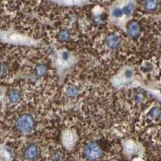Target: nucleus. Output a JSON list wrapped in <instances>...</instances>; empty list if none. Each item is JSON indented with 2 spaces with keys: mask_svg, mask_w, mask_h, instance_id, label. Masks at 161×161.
Listing matches in <instances>:
<instances>
[{
  "mask_svg": "<svg viewBox=\"0 0 161 161\" xmlns=\"http://www.w3.org/2000/svg\"><path fill=\"white\" fill-rule=\"evenodd\" d=\"M76 142L75 133L70 130L66 131L63 136V142L64 146L68 149L72 148Z\"/></svg>",
  "mask_w": 161,
  "mask_h": 161,
  "instance_id": "obj_4",
  "label": "nucleus"
},
{
  "mask_svg": "<svg viewBox=\"0 0 161 161\" xmlns=\"http://www.w3.org/2000/svg\"><path fill=\"white\" fill-rule=\"evenodd\" d=\"M35 123L33 117L28 114L19 117L16 121L15 126L20 133L28 134L31 133L34 128Z\"/></svg>",
  "mask_w": 161,
  "mask_h": 161,
  "instance_id": "obj_1",
  "label": "nucleus"
},
{
  "mask_svg": "<svg viewBox=\"0 0 161 161\" xmlns=\"http://www.w3.org/2000/svg\"><path fill=\"white\" fill-rule=\"evenodd\" d=\"M46 72V68L44 66H39L37 68V73L39 76H42Z\"/></svg>",
  "mask_w": 161,
  "mask_h": 161,
  "instance_id": "obj_13",
  "label": "nucleus"
},
{
  "mask_svg": "<svg viewBox=\"0 0 161 161\" xmlns=\"http://www.w3.org/2000/svg\"><path fill=\"white\" fill-rule=\"evenodd\" d=\"M131 10H132L131 6L130 5H128L124 8L123 12L126 15H129L130 14L131 12Z\"/></svg>",
  "mask_w": 161,
  "mask_h": 161,
  "instance_id": "obj_15",
  "label": "nucleus"
},
{
  "mask_svg": "<svg viewBox=\"0 0 161 161\" xmlns=\"http://www.w3.org/2000/svg\"><path fill=\"white\" fill-rule=\"evenodd\" d=\"M77 93V90L76 88L74 87H70L69 88L67 91V94L68 96L70 97H74L76 95Z\"/></svg>",
  "mask_w": 161,
  "mask_h": 161,
  "instance_id": "obj_12",
  "label": "nucleus"
},
{
  "mask_svg": "<svg viewBox=\"0 0 161 161\" xmlns=\"http://www.w3.org/2000/svg\"><path fill=\"white\" fill-rule=\"evenodd\" d=\"M132 76V73L130 71L127 70L125 72V76L127 78H130Z\"/></svg>",
  "mask_w": 161,
  "mask_h": 161,
  "instance_id": "obj_16",
  "label": "nucleus"
},
{
  "mask_svg": "<svg viewBox=\"0 0 161 161\" xmlns=\"http://www.w3.org/2000/svg\"><path fill=\"white\" fill-rule=\"evenodd\" d=\"M24 157L28 160H33L36 158L38 155V149L36 146L31 145L28 146L24 151Z\"/></svg>",
  "mask_w": 161,
  "mask_h": 161,
  "instance_id": "obj_5",
  "label": "nucleus"
},
{
  "mask_svg": "<svg viewBox=\"0 0 161 161\" xmlns=\"http://www.w3.org/2000/svg\"><path fill=\"white\" fill-rule=\"evenodd\" d=\"M85 155L88 160H96L101 157L102 152L96 144L90 143L85 149Z\"/></svg>",
  "mask_w": 161,
  "mask_h": 161,
  "instance_id": "obj_2",
  "label": "nucleus"
},
{
  "mask_svg": "<svg viewBox=\"0 0 161 161\" xmlns=\"http://www.w3.org/2000/svg\"><path fill=\"white\" fill-rule=\"evenodd\" d=\"M56 1H62V0H56Z\"/></svg>",
  "mask_w": 161,
  "mask_h": 161,
  "instance_id": "obj_17",
  "label": "nucleus"
},
{
  "mask_svg": "<svg viewBox=\"0 0 161 161\" xmlns=\"http://www.w3.org/2000/svg\"><path fill=\"white\" fill-rule=\"evenodd\" d=\"M20 98L19 94L16 91L12 92L9 95V99L12 102H16L19 100Z\"/></svg>",
  "mask_w": 161,
  "mask_h": 161,
  "instance_id": "obj_10",
  "label": "nucleus"
},
{
  "mask_svg": "<svg viewBox=\"0 0 161 161\" xmlns=\"http://www.w3.org/2000/svg\"><path fill=\"white\" fill-rule=\"evenodd\" d=\"M12 158V155L10 151L6 147L0 146V159L3 160H10Z\"/></svg>",
  "mask_w": 161,
  "mask_h": 161,
  "instance_id": "obj_7",
  "label": "nucleus"
},
{
  "mask_svg": "<svg viewBox=\"0 0 161 161\" xmlns=\"http://www.w3.org/2000/svg\"><path fill=\"white\" fill-rule=\"evenodd\" d=\"M129 33L133 37L137 36L140 33V28L138 24L136 22L131 23L128 27Z\"/></svg>",
  "mask_w": 161,
  "mask_h": 161,
  "instance_id": "obj_8",
  "label": "nucleus"
},
{
  "mask_svg": "<svg viewBox=\"0 0 161 161\" xmlns=\"http://www.w3.org/2000/svg\"><path fill=\"white\" fill-rule=\"evenodd\" d=\"M120 43V39L115 35L111 34L107 38L106 43L108 46L112 49L116 48Z\"/></svg>",
  "mask_w": 161,
  "mask_h": 161,
  "instance_id": "obj_6",
  "label": "nucleus"
},
{
  "mask_svg": "<svg viewBox=\"0 0 161 161\" xmlns=\"http://www.w3.org/2000/svg\"><path fill=\"white\" fill-rule=\"evenodd\" d=\"M157 5V0H147L146 1V8L149 10L154 9Z\"/></svg>",
  "mask_w": 161,
  "mask_h": 161,
  "instance_id": "obj_9",
  "label": "nucleus"
},
{
  "mask_svg": "<svg viewBox=\"0 0 161 161\" xmlns=\"http://www.w3.org/2000/svg\"><path fill=\"white\" fill-rule=\"evenodd\" d=\"M2 38L6 41L18 44L30 45L31 44V41L29 39L17 34H13L9 36H3Z\"/></svg>",
  "mask_w": 161,
  "mask_h": 161,
  "instance_id": "obj_3",
  "label": "nucleus"
},
{
  "mask_svg": "<svg viewBox=\"0 0 161 161\" xmlns=\"http://www.w3.org/2000/svg\"><path fill=\"white\" fill-rule=\"evenodd\" d=\"M122 11L119 9H116L113 11V15L116 17H119L122 15Z\"/></svg>",
  "mask_w": 161,
  "mask_h": 161,
  "instance_id": "obj_14",
  "label": "nucleus"
},
{
  "mask_svg": "<svg viewBox=\"0 0 161 161\" xmlns=\"http://www.w3.org/2000/svg\"><path fill=\"white\" fill-rule=\"evenodd\" d=\"M70 35L69 33V32L67 31H62V32H61L59 35L60 39L62 41H64L68 40L70 38Z\"/></svg>",
  "mask_w": 161,
  "mask_h": 161,
  "instance_id": "obj_11",
  "label": "nucleus"
}]
</instances>
